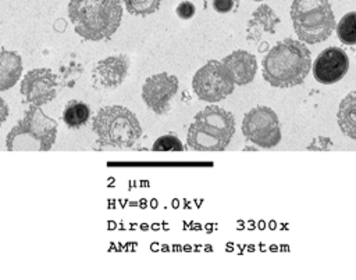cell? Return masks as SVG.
Instances as JSON below:
<instances>
[{
    "label": "cell",
    "instance_id": "1",
    "mask_svg": "<svg viewBox=\"0 0 356 280\" xmlns=\"http://www.w3.org/2000/svg\"><path fill=\"white\" fill-rule=\"evenodd\" d=\"M312 67V55L306 44L296 39H284L268 50L263 58V78L274 87L300 85Z\"/></svg>",
    "mask_w": 356,
    "mask_h": 280
},
{
    "label": "cell",
    "instance_id": "2",
    "mask_svg": "<svg viewBox=\"0 0 356 280\" xmlns=\"http://www.w3.org/2000/svg\"><path fill=\"white\" fill-rule=\"evenodd\" d=\"M68 15L79 36L96 42L117 30L122 6L121 0H70Z\"/></svg>",
    "mask_w": 356,
    "mask_h": 280
},
{
    "label": "cell",
    "instance_id": "3",
    "mask_svg": "<svg viewBox=\"0 0 356 280\" xmlns=\"http://www.w3.org/2000/svg\"><path fill=\"white\" fill-rule=\"evenodd\" d=\"M235 133L234 115L217 105H209L195 115L188 128V146L199 151L224 150Z\"/></svg>",
    "mask_w": 356,
    "mask_h": 280
},
{
    "label": "cell",
    "instance_id": "4",
    "mask_svg": "<svg viewBox=\"0 0 356 280\" xmlns=\"http://www.w3.org/2000/svg\"><path fill=\"white\" fill-rule=\"evenodd\" d=\"M57 136V122L36 107L31 105L24 118L8 132L6 146L10 151L38 150L47 151Z\"/></svg>",
    "mask_w": 356,
    "mask_h": 280
},
{
    "label": "cell",
    "instance_id": "5",
    "mask_svg": "<svg viewBox=\"0 0 356 280\" xmlns=\"http://www.w3.org/2000/svg\"><path fill=\"white\" fill-rule=\"evenodd\" d=\"M291 18L300 42H324L335 28V18L328 0H293Z\"/></svg>",
    "mask_w": 356,
    "mask_h": 280
},
{
    "label": "cell",
    "instance_id": "6",
    "mask_svg": "<svg viewBox=\"0 0 356 280\" xmlns=\"http://www.w3.org/2000/svg\"><path fill=\"white\" fill-rule=\"evenodd\" d=\"M92 126L102 144L117 147L132 146L142 133L136 115L122 105L100 108L93 116Z\"/></svg>",
    "mask_w": 356,
    "mask_h": 280
},
{
    "label": "cell",
    "instance_id": "7",
    "mask_svg": "<svg viewBox=\"0 0 356 280\" xmlns=\"http://www.w3.org/2000/svg\"><path fill=\"white\" fill-rule=\"evenodd\" d=\"M242 133L253 144L271 148L281 140V126L277 114L266 105L248 111L242 121Z\"/></svg>",
    "mask_w": 356,
    "mask_h": 280
},
{
    "label": "cell",
    "instance_id": "8",
    "mask_svg": "<svg viewBox=\"0 0 356 280\" xmlns=\"http://www.w3.org/2000/svg\"><path fill=\"white\" fill-rule=\"evenodd\" d=\"M192 87L196 96L207 103H217L234 91V82L220 61L210 60L200 67L193 79Z\"/></svg>",
    "mask_w": 356,
    "mask_h": 280
},
{
    "label": "cell",
    "instance_id": "9",
    "mask_svg": "<svg viewBox=\"0 0 356 280\" xmlns=\"http://www.w3.org/2000/svg\"><path fill=\"white\" fill-rule=\"evenodd\" d=\"M179 87L178 78L167 72H160L149 76L142 87V98L146 105L157 115H164L170 111L171 98Z\"/></svg>",
    "mask_w": 356,
    "mask_h": 280
},
{
    "label": "cell",
    "instance_id": "10",
    "mask_svg": "<svg viewBox=\"0 0 356 280\" xmlns=\"http://www.w3.org/2000/svg\"><path fill=\"white\" fill-rule=\"evenodd\" d=\"M19 90L28 103H31L32 105L40 107L56 97L57 94L56 76L47 68L31 69L22 78Z\"/></svg>",
    "mask_w": 356,
    "mask_h": 280
},
{
    "label": "cell",
    "instance_id": "11",
    "mask_svg": "<svg viewBox=\"0 0 356 280\" xmlns=\"http://www.w3.org/2000/svg\"><path fill=\"white\" fill-rule=\"evenodd\" d=\"M349 69V57L339 47L324 49L313 62V76L317 82L331 85L341 80Z\"/></svg>",
    "mask_w": 356,
    "mask_h": 280
},
{
    "label": "cell",
    "instance_id": "12",
    "mask_svg": "<svg viewBox=\"0 0 356 280\" xmlns=\"http://www.w3.org/2000/svg\"><path fill=\"white\" fill-rule=\"evenodd\" d=\"M129 61L127 55H111L96 64L92 72L93 82L103 89H114L127 78Z\"/></svg>",
    "mask_w": 356,
    "mask_h": 280
},
{
    "label": "cell",
    "instance_id": "13",
    "mask_svg": "<svg viewBox=\"0 0 356 280\" xmlns=\"http://www.w3.org/2000/svg\"><path fill=\"white\" fill-rule=\"evenodd\" d=\"M221 64L225 68L234 85L239 86L250 83L257 71L256 57L246 50L232 51L231 54L222 58Z\"/></svg>",
    "mask_w": 356,
    "mask_h": 280
},
{
    "label": "cell",
    "instance_id": "14",
    "mask_svg": "<svg viewBox=\"0 0 356 280\" xmlns=\"http://www.w3.org/2000/svg\"><path fill=\"white\" fill-rule=\"evenodd\" d=\"M280 25V18L268 6H260L256 11H253L252 18L248 24L246 35L249 42H257L263 33H274Z\"/></svg>",
    "mask_w": 356,
    "mask_h": 280
},
{
    "label": "cell",
    "instance_id": "15",
    "mask_svg": "<svg viewBox=\"0 0 356 280\" xmlns=\"http://www.w3.org/2000/svg\"><path fill=\"white\" fill-rule=\"evenodd\" d=\"M22 73V60L15 51H0V91L13 87Z\"/></svg>",
    "mask_w": 356,
    "mask_h": 280
},
{
    "label": "cell",
    "instance_id": "16",
    "mask_svg": "<svg viewBox=\"0 0 356 280\" xmlns=\"http://www.w3.org/2000/svg\"><path fill=\"white\" fill-rule=\"evenodd\" d=\"M355 91L349 93L339 104L338 110V123L343 134L355 139Z\"/></svg>",
    "mask_w": 356,
    "mask_h": 280
},
{
    "label": "cell",
    "instance_id": "17",
    "mask_svg": "<svg viewBox=\"0 0 356 280\" xmlns=\"http://www.w3.org/2000/svg\"><path fill=\"white\" fill-rule=\"evenodd\" d=\"M90 116V110L89 107L78 100H72L70 101L63 112V121L68 128L72 129H78L82 125H85L88 122Z\"/></svg>",
    "mask_w": 356,
    "mask_h": 280
},
{
    "label": "cell",
    "instance_id": "18",
    "mask_svg": "<svg viewBox=\"0 0 356 280\" xmlns=\"http://www.w3.org/2000/svg\"><path fill=\"white\" fill-rule=\"evenodd\" d=\"M337 35L345 44L353 46L356 43V12L345 14L337 25Z\"/></svg>",
    "mask_w": 356,
    "mask_h": 280
},
{
    "label": "cell",
    "instance_id": "19",
    "mask_svg": "<svg viewBox=\"0 0 356 280\" xmlns=\"http://www.w3.org/2000/svg\"><path fill=\"white\" fill-rule=\"evenodd\" d=\"M128 12L134 15H149L159 10L163 0H122Z\"/></svg>",
    "mask_w": 356,
    "mask_h": 280
},
{
    "label": "cell",
    "instance_id": "20",
    "mask_svg": "<svg viewBox=\"0 0 356 280\" xmlns=\"http://www.w3.org/2000/svg\"><path fill=\"white\" fill-rule=\"evenodd\" d=\"M153 150L154 151H182L184 146L178 137L172 134H164V136H160L153 143Z\"/></svg>",
    "mask_w": 356,
    "mask_h": 280
},
{
    "label": "cell",
    "instance_id": "21",
    "mask_svg": "<svg viewBox=\"0 0 356 280\" xmlns=\"http://www.w3.org/2000/svg\"><path fill=\"white\" fill-rule=\"evenodd\" d=\"M177 15L181 18V19H189L195 15V6L188 1V0H184L181 4H178L177 7Z\"/></svg>",
    "mask_w": 356,
    "mask_h": 280
},
{
    "label": "cell",
    "instance_id": "22",
    "mask_svg": "<svg viewBox=\"0 0 356 280\" xmlns=\"http://www.w3.org/2000/svg\"><path fill=\"white\" fill-rule=\"evenodd\" d=\"M236 3L238 0H213V8L220 14H225L232 11Z\"/></svg>",
    "mask_w": 356,
    "mask_h": 280
},
{
    "label": "cell",
    "instance_id": "23",
    "mask_svg": "<svg viewBox=\"0 0 356 280\" xmlns=\"http://www.w3.org/2000/svg\"><path fill=\"white\" fill-rule=\"evenodd\" d=\"M332 147V141L328 137H317L312 144H309V150H328Z\"/></svg>",
    "mask_w": 356,
    "mask_h": 280
},
{
    "label": "cell",
    "instance_id": "24",
    "mask_svg": "<svg viewBox=\"0 0 356 280\" xmlns=\"http://www.w3.org/2000/svg\"><path fill=\"white\" fill-rule=\"evenodd\" d=\"M8 116V107L3 98H0V125L7 119Z\"/></svg>",
    "mask_w": 356,
    "mask_h": 280
},
{
    "label": "cell",
    "instance_id": "25",
    "mask_svg": "<svg viewBox=\"0 0 356 280\" xmlns=\"http://www.w3.org/2000/svg\"><path fill=\"white\" fill-rule=\"evenodd\" d=\"M254 1H264V0H254Z\"/></svg>",
    "mask_w": 356,
    "mask_h": 280
}]
</instances>
